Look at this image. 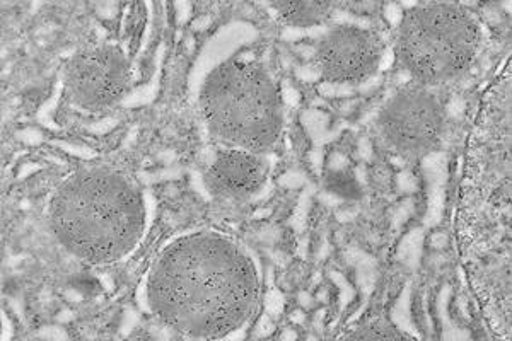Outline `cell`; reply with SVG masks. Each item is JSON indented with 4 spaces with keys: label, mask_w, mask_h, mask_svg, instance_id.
Listing matches in <instances>:
<instances>
[{
    "label": "cell",
    "mask_w": 512,
    "mask_h": 341,
    "mask_svg": "<svg viewBox=\"0 0 512 341\" xmlns=\"http://www.w3.org/2000/svg\"><path fill=\"white\" fill-rule=\"evenodd\" d=\"M64 243L91 260H113L135 241L140 205L134 191L113 178L72 181L55 207Z\"/></svg>",
    "instance_id": "cell-2"
},
{
    "label": "cell",
    "mask_w": 512,
    "mask_h": 341,
    "mask_svg": "<svg viewBox=\"0 0 512 341\" xmlns=\"http://www.w3.org/2000/svg\"><path fill=\"white\" fill-rule=\"evenodd\" d=\"M212 132L243 151H263L279 132V98L274 84L251 65H226L205 87Z\"/></svg>",
    "instance_id": "cell-3"
},
{
    "label": "cell",
    "mask_w": 512,
    "mask_h": 341,
    "mask_svg": "<svg viewBox=\"0 0 512 341\" xmlns=\"http://www.w3.org/2000/svg\"><path fill=\"white\" fill-rule=\"evenodd\" d=\"M386 139L405 156H422L436 144L441 132V111L436 99L420 89L396 94L381 116Z\"/></svg>",
    "instance_id": "cell-5"
},
{
    "label": "cell",
    "mask_w": 512,
    "mask_h": 341,
    "mask_svg": "<svg viewBox=\"0 0 512 341\" xmlns=\"http://www.w3.org/2000/svg\"><path fill=\"white\" fill-rule=\"evenodd\" d=\"M265 168L258 157L246 151H224L217 154L209 169V186L229 197H245L262 185Z\"/></svg>",
    "instance_id": "cell-8"
},
{
    "label": "cell",
    "mask_w": 512,
    "mask_h": 341,
    "mask_svg": "<svg viewBox=\"0 0 512 341\" xmlns=\"http://www.w3.org/2000/svg\"><path fill=\"white\" fill-rule=\"evenodd\" d=\"M204 255H200V237L190 241L187 248L176 251L158 273V297L163 299L164 311L176 307L169 314V323H175L185 307L190 311L181 319V326H198L209 331L210 326L238 323L234 319L245 316L251 299V277L248 265L231 246L221 241H202Z\"/></svg>",
    "instance_id": "cell-1"
},
{
    "label": "cell",
    "mask_w": 512,
    "mask_h": 341,
    "mask_svg": "<svg viewBox=\"0 0 512 341\" xmlns=\"http://www.w3.org/2000/svg\"><path fill=\"white\" fill-rule=\"evenodd\" d=\"M328 188L337 197L355 198L359 195L357 181L354 180V176L345 173L344 169H333V173L328 176Z\"/></svg>",
    "instance_id": "cell-10"
},
{
    "label": "cell",
    "mask_w": 512,
    "mask_h": 341,
    "mask_svg": "<svg viewBox=\"0 0 512 341\" xmlns=\"http://www.w3.org/2000/svg\"><path fill=\"white\" fill-rule=\"evenodd\" d=\"M478 28L453 4H427L402 19L398 55L422 82H443L468 67L478 47Z\"/></svg>",
    "instance_id": "cell-4"
},
{
    "label": "cell",
    "mask_w": 512,
    "mask_h": 341,
    "mask_svg": "<svg viewBox=\"0 0 512 341\" xmlns=\"http://www.w3.org/2000/svg\"><path fill=\"white\" fill-rule=\"evenodd\" d=\"M381 47L364 29L344 26L330 31L318 47V65L326 79L352 84L367 79L378 67Z\"/></svg>",
    "instance_id": "cell-7"
},
{
    "label": "cell",
    "mask_w": 512,
    "mask_h": 341,
    "mask_svg": "<svg viewBox=\"0 0 512 341\" xmlns=\"http://www.w3.org/2000/svg\"><path fill=\"white\" fill-rule=\"evenodd\" d=\"M275 9L287 23L297 28H308L325 21L332 7L325 2H277Z\"/></svg>",
    "instance_id": "cell-9"
},
{
    "label": "cell",
    "mask_w": 512,
    "mask_h": 341,
    "mask_svg": "<svg viewBox=\"0 0 512 341\" xmlns=\"http://www.w3.org/2000/svg\"><path fill=\"white\" fill-rule=\"evenodd\" d=\"M128 70L113 48H89L77 53L67 69L70 98L86 108H105L127 91Z\"/></svg>",
    "instance_id": "cell-6"
}]
</instances>
